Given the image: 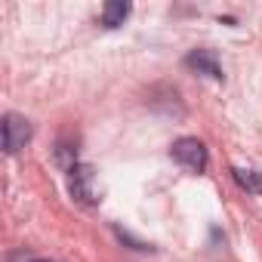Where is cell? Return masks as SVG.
<instances>
[{"label": "cell", "instance_id": "7", "mask_svg": "<svg viewBox=\"0 0 262 262\" xmlns=\"http://www.w3.org/2000/svg\"><path fill=\"white\" fill-rule=\"evenodd\" d=\"M7 262H40V259H34L31 253H25V250H16V253H10V259Z\"/></svg>", "mask_w": 262, "mask_h": 262}, {"label": "cell", "instance_id": "2", "mask_svg": "<svg viewBox=\"0 0 262 262\" xmlns=\"http://www.w3.org/2000/svg\"><path fill=\"white\" fill-rule=\"evenodd\" d=\"M170 155H173L176 164H182V167L191 170V173H204L207 164H210L207 145H204L201 139H194V136H182V139H176L173 148H170Z\"/></svg>", "mask_w": 262, "mask_h": 262}, {"label": "cell", "instance_id": "6", "mask_svg": "<svg viewBox=\"0 0 262 262\" xmlns=\"http://www.w3.org/2000/svg\"><path fill=\"white\" fill-rule=\"evenodd\" d=\"M129 4H123V0H111V4H105L102 7V25L105 28H117V25H123V19L129 16Z\"/></svg>", "mask_w": 262, "mask_h": 262}, {"label": "cell", "instance_id": "4", "mask_svg": "<svg viewBox=\"0 0 262 262\" xmlns=\"http://www.w3.org/2000/svg\"><path fill=\"white\" fill-rule=\"evenodd\" d=\"M185 68H191V71H198V74H207V77H213V80H222V77H225V74H222V65H219V59H216L213 50H191V53L185 56Z\"/></svg>", "mask_w": 262, "mask_h": 262}, {"label": "cell", "instance_id": "5", "mask_svg": "<svg viewBox=\"0 0 262 262\" xmlns=\"http://www.w3.org/2000/svg\"><path fill=\"white\" fill-rule=\"evenodd\" d=\"M231 176H234V182H237L247 194H262V173H259V170H250V167H231Z\"/></svg>", "mask_w": 262, "mask_h": 262}, {"label": "cell", "instance_id": "1", "mask_svg": "<svg viewBox=\"0 0 262 262\" xmlns=\"http://www.w3.org/2000/svg\"><path fill=\"white\" fill-rule=\"evenodd\" d=\"M68 191L74 201L86 204V207H96L102 201V188H99V173L93 164H74L68 170Z\"/></svg>", "mask_w": 262, "mask_h": 262}, {"label": "cell", "instance_id": "3", "mask_svg": "<svg viewBox=\"0 0 262 262\" xmlns=\"http://www.w3.org/2000/svg\"><path fill=\"white\" fill-rule=\"evenodd\" d=\"M4 151L7 155H19L28 142H31V123L25 114H16V111H7L4 114Z\"/></svg>", "mask_w": 262, "mask_h": 262}]
</instances>
